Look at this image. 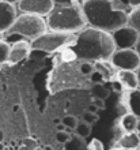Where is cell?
<instances>
[{"instance_id": "6da1fadb", "label": "cell", "mask_w": 140, "mask_h": 150, "mask_svg": "<svg viewBox=\"0 0 140 150\" xmlns=\"http://www.w3.org/2000/svg\"><path fill=\"white\" fill-rule=\"evenodd\" d=\"M117 51L112 33L99 29L84 28L79 32L72 45V52L83 62H108Z\"/></svg>"}, {"instance_id": "7a4b0ae2", "label": "cell", "mask_w": 140, "mask_h": 150, "mask_svg": "<svg viewBox=\"0 0 140 150\" xmlns=\"http://www.w3.org/2000/svg\"><path fill=\"white\" fill-rule=\"evenodd\" d=\"M80 7L90 28L113 33L128 25V14L117 8L113 0H82Z\"/></svg>"}, {"instance_id": "3957f363", "label": "cell", "mask_w": 140, "mask_h": 150, "mask_svg": "<svg viewBox=\"0 0 140 150\" xmlns=\"http://www.w3.org/2000/svg\"><path fill=\"white\" fill-rule=\"evenodd\" d=\"M46 26L53 32L78 33L87 28V21L79 3L55 6L46 15Z\"/></svg>"}, {"instance_id": "277c9868", "label": "cell", "mask_w": 140, "mask_h": 150, "mask_svg": "<svg viewBox=\"0 0 140 150\" xmlns=\"http://www.w3.org/2000/svg\"><path fill=\"white\" fill-rule=\"evenodd\" d=\"M45 32H48V26L42 16L33 14H20L16 16V19L14 21L11 28L6 32V34H18L25 40H34Z\"/></svg>"}, {"instance_id": "5b68a950", "label": "cell", "mask_w": 140, "mask_h": 150, "mask_svg": "<svg viewBox=\"0 0 140 150\" xmlns=\"http://www.w3.org/2000/svg\"><path fill=\"white\" fill-rule=\"evenodd\" d=\"M75 38H76V36L74 33L53 32V30H51V32L42 33L37 38L31 40L30 45H31V49L51 53V52L58 51V49H61V48L67 47V45L74 44Z\"/></svg>"}, {"instance_id": "8992f818", "label": "cell", "mask_w": 140, "mask_h": 150, "mask_svg": "<svg viewBox=\"0 0 140 150\" xmlns=\"http://www.w3.org/2000/svg\"><path fill=\"white\" fill-rule=\"evenodd\" d=\"M113 67L125 71H137L140 68V57L135 49H118L110 57Z\"/></svg>"}, {"instance_id": "52a82bcc", "label": "cell", "mask_w": 140, "mask_h": 150, "mask_svg": "<svg viewBox=\"0 0 140 150\" xmlns=\"http://www.w3.org/2000/svg\"><path fill=\"white\" fill-rule=\"evenodd\" d=\"M113 41L116 44L117 49H133L136 45L140 34L132 28V26H122L112 33Z\"/></svg>"}, {"instance_id": "ba28073f", "label": "cell", "mask_w": 140, "mask_h": 150, "mask_svg": "<svg viewBox=\"0 0 140 150\" xmlns=\"http://www.w3.org/2000/svg\"><path fill=\"white\" fill-rule=\"evenodd\" d=\"M55 7L53 0H19L18 8L23 14H33L38 16H46Z\"/></svg>"}, {"instance_id": "9c48e42d", "label": "cell", "mask_w": 140, "mask_h": 150, "mask_svg": "<svg viewBox=\"0 0 140 150\" xmlns=\"http://www.w3.org/2000/svg\"><path fill=\"white\" fill-rule=\"evenodd\" d=\"M18 12H16L15 4H10L0 0V33H6L12 26L14 21L16 19Z\"/></svg>"}, {"instance_id": "30bf717a", "label": "cell", "mask_w": 140, "mask_h": 150, "mask_svg": "<svg viewBox=\"0 0 140 150\" xmlns=\"http://www.w3.org/2000/svg\"><path fill=\"white\" fill-rule=\"evenodd\" d=\"M31 51V45L26 40H19L11 45L10 48V56H8V62L10 63H18L22 62L29 56Z\"/></svg>"}, {"instance_id": "8fae6325", "label": "cell", "mask_w": 140, "mask_h": 150, "mask_svg": "<svg viewBox=\"0 0 140 150\" xmlns=\"http://www.w3.org/2000/svg\"><path fill=\"white\" fill-rule=\"evenodd\" d=\"M118 82H120L122 86L131 89V90L139 89L137 74L135 71H125V70H120V71H118Z\"/></svg>"}, {"instance_id": "7c38bea8", "label": "cell", "mask_w": 140, "mask_h": 150, "mask_svg": "<svg viewBox=\"0 0 140 150\" xmlns=\"http://www.w3.org/2000/svg\"><path fill=\"white\" fill-rule=\"evenodd\" d=\"M139 143H140V138L136 134V131L135 132H124V135L118 141V146H120V149L129 150V149H137Z\"/></svg>"}, {"instance_id": "4fadbf2b", "label": "cell", "mask_w": 140, "mask_h": 150, "mask_svg": "<svg viewBox=\"0 0 140 150\" xmlns=\"http://www.w3.org/2000/svg\"><path fill=\"white\" fill-rule=\"evenodd\" d=\"M139 117H136L133 113H125L121 119V128L124 132H135L137 127Z\"/></svg>"}, {"instance_id": "5bb4252c", "label": "cell", "mask_w": 140, "mask_h": 150, "mask_svg": "<svg viewBox=\"0 0 140 150\" xmlns=\"http://www.w3.org/2000/svg\"><path fill=\"white\" fill-rule=\"evenodd\" d=\"M128 101H129V108H131V113H133L136 117H140V89L131 90Z\"/></svg>"}, {"instance_id": "9a60e30c", "label": "cell", "mask_w": 140, "mask_h": 150, "mask_svg": "<svg viewBox=\"0 0 140 150\" xmlns=\"http://www.w3.org/2000/svg\"><path fill=\"white\" fill-rule=\"evenodd\" d=\"M128 25L140 34V7L132 8V11L128 14Z\"/></svg>"}, {"instance_id": "2e32d148", "label": "cell", "mask_w": 140, "mask_h": 150, "mask_svg": "<svg viewBox=\"0 0 140 150\" xmlns=\"http://www.w3.org/2000/svg\"><path fill=\"white\" fill-rule=\"evenodd\" d=\"M75 131H76V135L79 138L86 139L91 134V127H90V124H87V123H84L82 120V122H78V124L75 127Z\"/></svg>"}, {"instance_id": "e0dca14e", "label": "cell", "mask_w": 140, "mask_h": 150, "mask_svg": "<svg viewBox=\"0 0 140 150\" xmlns=\"http://www.w3.org/2000/svg\"><path fill=\"white\" fill-rule=\"evenodd\" d=\"M10 48L11 45L6 41V40H0V64H4L8 62V56H10Z\"/></svg>"}, {"instance_id": "ac0fdd59", "label": "cell", "mask_w": 140, "mask_h": 150, "mask_svg": "<svg viewBox=\"0 0 140 150\" xmlns=\"http://www.w3.org/2000/svg\"><path fill=\"white\" fill-rule=\"evenodd\" d=\"M61 124L65 128H70V130H75V127L78 124V119L72 116V115H68V116H64L61 119Z\"/></svg>"}, {"instance_id": "d6986e66", "label": "cell", "mask_w": 140, "mask_h": 150, "mask_svg": "<svg viewBox=\"0 0 140 150\" xmlns=\"http://www.w3.org/2000/svg\"><path fill=\"white\" fill-rule=\"evenodd\" d=\"M37 147H38V143H37L35 139L26 138V139H23V142H22V145L19 146L18 150H35Z\"/></svg>"}, {"instance_id": "ffe728a7", "label": "cell", "mask_w": 140, "mask_h": 150, "mask_svg": "<svg viewBox=\"0 0 140 150\" xmlns=\"http://www.w3.org/2000/svg\"><path fill=\"white\" fill-rule=\"evenodd\" d=\"M70 139H71V135L67 131H57L56 132V142L60 143V145H67L70 142Z\"/></svg>"}, {"instance_id": "44dd1931", "label": "cell", "mask_w": 140, "mask_h": 150, "mask_svg": "<svg viewBox=\"0 0 140 150\" xmlns=\"http://www.w3.org/2000/svg\"><path fill=\"white\" fill-rule=\"evenodd\" d=\"M82 119H83V122L87 123V124H93V123H95L98 120V115H94V113H90V112L84 111L82 115Z\"/></svg>"}, {"instance_id": "7402d4cb", "label": "cell", "mask_w": 140, "mask_h": 150, "mask_svg": "<svg viewBox=\"0 0 140 150\" xmlns=\"http://www.w3.org/2000/svg\"><path fill=\"white\" fill-rule=\"evenodd\" d=\"M93 71H94L93 64L89 63V62H84V63L80 66V72H82L83 75H90V74H93Z\"/></svg>"}, {"instance_id": "603a6c76", "label": "cell", "mask_w": 140, "mask_h": 150, "mask_svg": "<svg viewBox=\"0 0 140 150\" xmlns=\"http://www.w3.org/2000/svg\"><path fill=\"white\" fill-rule=\"evenodd\" d=\"M87 149H89V150H105V149H103L102 142H101V141H98V139H93V141L89 143Z\"/></svg>"}, {"instance_id": "cb8c5ba5", "label": "cell", "mask_w": 140, "mask_h": 150, "mask_svg": "<svg viewBox=\"0 0 140 150\" xmlns=\"http://www.w3.org/2000/svg\"><path fill=\"white\" fill-rule=\"evenodd\" d=\"M91 104H94V105H95L99 111L105 108V100L102 98V97H95V98H93V103H91Z\"/></svg>"}, {"instance_id": "d4e9b609", "label": "cell", "mask_w": 140, "mask_h": 150, "mask_svg": "<svg viewBox=\"0 0 140 150\" xmlns=\"http://www.w3.org/2000/svg\"><path fill=\"white\" fill-rule=\"evenodd\" d=\"M55 6H68V4L75 3L74 0H53Z\"/></svg>"}, {"instance_id": "484cf974", "label": "cell", "mask_w": 140, "mask_h": 150, "mask_svg": "<svg viewBox=\"0 0 140 150\" xmlns=\"http://www.w3.org/2000/svg\"><path fill=\"white\" fill-rule=\"evenodd\" d=\"M127 4H128L129 7L132 8H136V7H140V0H125Z\"/></svg>"}, {"instance_id": "4316f807", "label": "cell", "mask_w": 140, "mask_h": 150, "mask_svg": "<svg viewBox=\"0 0 140 150\" xmlns=\"http://www.w3.org/2000/svg\"><path fill=\"white\" fill-rule=\"evenodd\" d=\"M98 111H99V109H98V108L95 107L94 104H90L89 108H87V112H90V113H94V115H97Z\"/></svg>"}, {"instance_id": "83f0119b", "label": "cell", "mask_w": 140, "mask_h": 150, "mask_svg": "<svg viewBox=\"0 0 140 150\" xmlns=\"http://www.w3.org/2000/svg\"><path fill=\"white\" fill-rule=\"evenodd\" d=\"M135 51L137 52V55H139V57H140V37H139V40H137L136 45H135Z\"/></svg>"}, {"instance_id": "f1b7e54d", "label": "cell", "mask_w": 140, "mask_h": 150, "mask_svg": "<svg viewBox=\"0 0 140 150\" xmlns=\"http://www.w3.org/2000/svg\"><path fill=\"white\" fill-rule=\"evenodd\" d=\"M1 1H6V3H10V4H16V3H19V0H1Z\"/></svg>"}, {"instance_id": "f546056e", "label": "cell", "mask_w": 140, "mask_h": 150, "mask_svg": "<svg viewBox=\"0 0 140 150\" xmlns=\"http://www.w3.org/2000/svg\"><path fill=\"white\" fill-rule=\"evenodd\" d=\"M64 146H65V145H60V143H57V146L53 147V150H64Z\"/></svg>"}, {"instance_id": "4dcf8cb0", "label": "cell", "mask_w": 140, "mask_h": 150, "mask_svg": "<svg viewBox=\"0 0 140 150\" xmlns=\"http://www.w3.org/2000/svg\"><path fill=\"white\" fill-rule=\"evenodd\" d=\"M3 141H4V131L0 128V143H3Z\"/></svg>"}, {"instance_id": "1f68e13d", "label": "cell", "mask_w": 140, "mask_h": 150, "mask_svg": "<svg viewBox=\"0 0 140 150\" xmlns=\"http://www.w3.org/2000/svg\"><path fill=\"white\" fill-rule=\"evenodd\" d=\"M53 123H55L56 126H58V124H61V119H60V117H56V119H53Z\"/></svg>"}, {"instance_id": "d6a6232c", "label": "cell", "mask_w": 140, "mask_h": 150, "mask_svg": "<svg viewBox=\"0 0 140 150\" xmlns=\"http://www.w3.org/2000/svg\"><path fill=\"white\" fill-rule=\"evenodd\" d=\"M136 134L139 135V138H140V117H139V122H137V127H136Z\"/></svg>"}, {"instance_id": "836d02e7", "label": "cell", "mask_w": 140, "mask_h": 150, "mask_svg": "<svg viewBox=\"0 0 140 150\" xmlns=\"http://www.w3.org/2000/svg\"><path fill=\"white\" fill-rule=\"evenodd\" d=\"M57 131H65V127L63 126V124H58V126H57Z\"/></svg>"}, {"instance_id": "e575fe53", "label": "cell", "mask_w": 140, "mask_h": 150, "mask_svg": "<svg viewBox=\"0 0 140 150\" xmlns=\"http://www.w3.org/2000/svg\"><path fill=\"white\" fill-rule=\"evenodd\" d=\"M136 74H137V81H139V89H140V68L137 70Z\"/></svg>"}, {"instance_id": "d590c367", "label": "cell", "mask_w": 140, "mask_h": 150, "mask_svg": "<svg viewBox=\"0 0 140 150\" xmlns=\"http://www.w3.org/2000/svg\"><path fill=\"white\" fill-rule=\"evenodd\" d=\"M44 150H53V147L52 146H45L44 147Z\"/></svg>"}, {"instance_id": "8d00e7d4", "label": "cell", "mask_w": 140, "mask_h": 150, "mask_svg": "<svg viewBox=\"0 0 140 150\" xmlns=\"http://www.w3.org/2000/svg\"><path fill=\"white\" fill-rule=\"evenodd\" d=\"M4 38V36H3V33H0V40H3Z\"/></svg>"}, {"instance_id": "74e56055", "label": "cell", "mask_w": 140, "mask_h": 150, "mask_svg": "<svg viewBox=\"0 0 140 150\" xmlns=\"http://www.w3.org/2000/svg\"><path fill=\"white\" fill-rule=\"evenodd\" d=\"M35 150H44V149H41V147H37V149H35Z\"/></svg>"}, {"instance_id": "f35d334b", "label": "cell", "mask_w": 140, "mask_h": 150, "mask_svg": "<svg viewBox=\"0 0 140 150\" xmlns=\"http://www.w3.org/2000/svg\"><path fill=\"white\" fill-rule=\"evenodd\" d=\"M137 150H140V143H139V146H137Z\"/></svg>"}, {"instance_id": "ab89813d", "label": "cell", "mask_w": 140, "mask_h": 150, "mask_svg": "<svg viewBox=\"0 0 140 150\" xmlns=\"http://www.w3.org/2000/svg\"><path fill=\"white\" fill-rule=\"evenodd\" d=\"M113 150H124V149H113Z\"/></svg>"}, {"instance_id": "60d3db41", "label": "cell", "mask_w": 140, "mask_h": 150, "mask_svg": "<svg viewBox=\"0 0 140 150\" xmlns=\"http://www.w3.org/2000/svg\"><path fill=\"white\" fill-rule=\"evenodd\" d=\"M74 1H75V3H78V1H79V0H74Z\"/></svg>"}, {"instance_id": "b9f144b4", "label": "cell", "mask_w": 140, "mask_h": 150, "mask_svg": "<svg viewBox=\"0 0 140 150\" xmlns=\"http://www.w3.org/2000/svg\"><path fill=\"white\" fill-rule=\"evenodd\" d=\"M129 150H137V149H129Z\"/></svg>"}]
</instances>
